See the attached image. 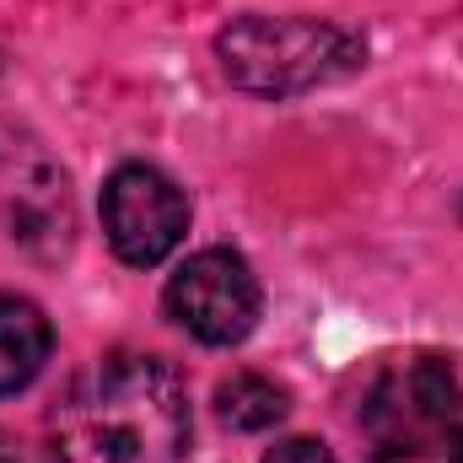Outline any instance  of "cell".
Listing matches in <instances>:
<instances>
[{"mask_svg":"<svg viewBox=\"0 0 463 463\" xmlns=\"http://www.w3.org/2000/svg\"><path fill=\"white\" fill-rule=\"evenodd\" d=\"M437 458L463 463V399H458V410H453V420H448V431H442V442H437Z\"/></svg>","mask_w":463,"mask_h":463,"instance_id":"9","label":"cell"},{"mask_svg":"<svg viewBox=\"0 0 463 463\" xmlns=\"http://www.w3.org/2000/svg\"><path fill=\"white\" fill-rule=\"evenodd\" d=\"M103 232H109V248L124 264L151 269V264H162L184 242L189 200H184V189L162 167L124 162L114 178L103 184Z\"/></svg>","mask_w":463,"mask_h":463,"instance_id":"5","label":"cell"},{"mask_svg":"<svg viewBox=\"0 0 463 463\" xmlns=\"http://www.w3.org/2000/svg\"><path fill=\"white\" fill-rule=\"evenodd\" d=\"M54 350V329L38 302L0 297V393H22Z\"/></svg>","mask_w":463,"mask_h":463,"instance_id":"6","label":"cell"},{"mask_svg":"<svg viewBox=\"0 0 463 463\" xmlns=\"http://www.w3.org/2000/svg\"><path fill=\"white\" fill-rule=\"evenodd\" d=\"M259 307H264V291L248 259L232 248L189 253L167 280V318L200 345H242L259 324Z\"/></svg>","mask_w":463,"mask_h":463,"instance_id":"4","label":"cell"},{"mask_svg":"<svg viewBox=\"0 0 463 463\" xmlns=\"http://www.w3.org/2000/svg\"><path fill=\"white\" fill-rule=\"evenodd\" d=\"M54 463H184L189 399L173 366L140 350L92 361L49 410Z\"/></svg>","mask_w":463,"mask_h":463,"instance_id":"1","label":"cell"},{"mask_svg":"<svg viewBox=\"0 0 463 463\" xmlns=\"http://www.w3.org/2000/svg\"><path fill=\"white\" fill-rule=\"evenodd\" d=\"M458 399L463 383L453 361L410 355V361H393L372 377V388L361 399V426L372 431L377 448H420L437 458V442H442Z\"/></svg>","mask_w":463,"mask_h":463,"instance_id":"3","label":"cell"},{"mask_svg":"<svg viewBox=\"0 0 463 463\" xmlns=\"http://www.w3.org/2000/svg\"><path fill=\"white\" fill-rule=\"evenodd\" d=\"M216 410H222V420L232 431H269V426L286 420L291 393L275 377H264V372H232L216 388Z\"/></svg>","mask_w":463,"mask_h":463,"instance_id":"7","label":"cell"},{"mask_svg":"<svg viewBox=\"0 0 463 463\" xmlns=\"http://www.w3.org/2000/svg\"><path fill=\"white\" fill-rule=\"evenodd\" d=\"M0 463H16V453H11V448H5V437H0Z\"/></svg>","mask_w":463,"mask_h":463,"instance_id":"11","label":"cell"},{"mask_svg":"<svg viewBox=\"0 0 463 463\" xmlns=\"http://www.w3.org/2000/svg\"><path fill=\"white\" fill-rule=\"evenodd\" d=\"M372 463H437L431 453H420V448H377Z\"/></svg>","mask_w":463,"mask_h":463,"instance_id":"10","label":"cell"},{"mask_svg":"<svg viewBox=\"0 0 463 463\" xmlns=\"http://www.w3.org/2000/svg\"><path fill=\"white\" fill-rule=\"evenodd\" d=\"M216 60L232 87L253 98H302L366 65V43L324 16H237L216 33Z\"/></svg>","mask_w":463,"mask_h":463,"instance_id":"2","label":"cell"},{"mask_svg":"<svg viewBox=\"0 0 463 463\" xmlns=\"http://www.w3.org/2000/svg\"><path fill=\"white\" fill-rule=\"evenodd\" d=\"M264 463H335V453L324 448V442H313V437H291V442H275Z\"/></svg>","mask_w":463,"mask_h":463,"instance_id":"8","label":"cell"}]
</instances>
